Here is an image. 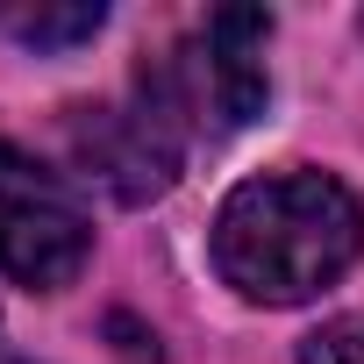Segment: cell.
Instances as JSON below:
<instances>
[{"label":"cell","mask_w":364,"mask_h":364,"mask_svg":"<svg viewBox=\"0 0 364 364\" xmlns=\"http://www.w3.org/2000/svg\"><path fill=\"white\" fill-rule=\"evenodd\" d=\"M364 250V208L343 178L293 164L264 171L215 215V272L257 307H300L328 293Z\"/></svg>","instance_id":"cell-1"},{"label":"cell","mask_w":364,"mask_h":364,"mask_svg":"<svg viewBox=\"0 0 364 364\" xmlns=\"http://www.w3.org/2000/svg\"><path fill=\"white\" fill-rule=\"evenodd\" d=\"M264 36H272V15L264 8H215L208 29L178 50V58H157L150 65L164 79V93L178 100L193 143L200 136H236V129H250L264 114V100H272Z\"/></svg>","instance_id":"cell-3"},{"label":"cell","mask_w":364,"mask_h":364,"mask_svg":"<svg viewBox=\"0 0 364 364\" xmlns=\"http://www.w3.org/2000/svg\"><path fill=\"white\" fill-rule=\"evenodd\" d=\"M0 364H22V357H0Z\"/></svg>","instance_id":"cell-7"},{"label":"cell","mask_w":364,"mask_h":364,"mask_svg":"<svg viewBox=\"0 0 364 364\" xmlns=\"http://www.w3.org/2000/svg\"><path fill=\"white\" fill-rule=\"evenodd\" d=\"M93 257V222L79 193L29 150L0 143V272L29 293H65Z\"/></svg>","instance_id":"cell-4"},{"label":"cell","mask_w":364,"mask_h":364,"mask_svg":"<svg viewBox=\"0 0 364 364\" xmlns=\"http://www.w3.org/2000/svg\"><path fill=\"white\" fill-rule=\"evenodd\" d=\"M300 364H364V314H343L321 336H307Z\"/></svg>","instance_id":"cell-6"},{"label":"cell","mask_w":364,"mask_h":364,"mask_svg":"<svg viewBox=\"0 0 364 364\" xmlns=\"http://www.w3.org/2000/svg\"><path fill=\"white\" fill-rule=\"evenodd\" d=\"M65 136H72L79 171L93 178V186H107L122 208H143V200L171 193L178 164H186V150H193L186 114H178V100L164 93V79H157L150 65L136 72V86H129L122 100L72 107Z\"/></svg>","instance_id":"cell-2"},{"label":"cell","mask_w":364,"mask_h":364,"mask_svg":"<svg viewBox=\"0 0 364 364\" xmlns=\"http://www.w3.org/2000/svg\"><path fill=\"white\" fill-rule=\"evenodd\" d=\"M0 22H8V36L29 43V50H65V43H86L107 22V8L100 0H65V8H43L36 0V8H8Z\"/></svg>","instance_id":"cell-5"}]
</instances>
